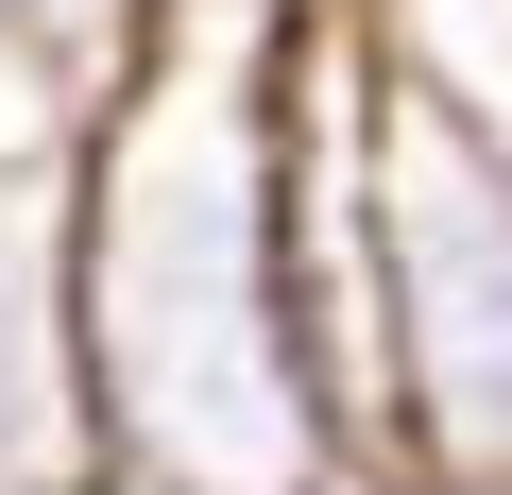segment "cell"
Here are the masks:
<instances>
[{
  "mask_svg": "<svg viewBox=\"0 0 512 495\" xmlns=\"http://www.w3.org/2000/svg\"><path fill=\"white\" fill-rule=\"evenodd\" d=\"M52 239H69L86 495H325L342 478L291 239H274L256 18H171L52 137Z\"/></svg>",
  "mask_w": 512,
  "mask_h": 495,
  "instance_id": "cell-1",
  "label": "cell"
},
{
  "mask_svg": "<svg viewBox=\"0 0 512 495\" xmlns=\"http://www.w3.org/2000/svg\"><path fill=\"white\" fill-rule=\"evenodd\" d=\"M376 461L512 495V154L376 69Z\"/></svg>",
  "mask_w": 512,
  "mask_h": 495,
  "instance_id": "cell-2",
  "label": "cell"
},
{
  "mask_svg": "<svg viewBox=\"0 0 512 495\" xmlns=\"http://www.w3.org/2000/svg\"><path fill=\"white\" fill-rule=\"evenodd\" d=\"M0 495H86V376H69L52 137H0Z\"/></svg>",
  "mask_w": 512,
  "mask_h": 495,
  "instance_id": "cell-3",
  "label": "cell"
},
{
  "mask_svg": "<svg viewBox=\"0 0 512 495\" xmlns=\"http://www.w3.org/2000/svg\"><path fill=\"white\" fill-rule=\"evenodd\" d=\"M188 0H0V137H69Z\"/></svg>",
  "mask_w": 512,
  "mask_h": 495,
  "instance_id": "cell-4",
  "label": "cell"
},
{
  "mask_svg": "<svg viewBox=\"0 0 512 495\" xmlns=\"http://www.w3.org/2000/svg\"><path fill=\"white\" fill-rule=\"evenodd\" d=\"M325 495H461V478H427V461H342Z\"/></svg>",
  "mask_w": 512,
  "mask_h": 495,
  "instance_id": "cell-5",
  "label": "cell"
}]
</instances>
